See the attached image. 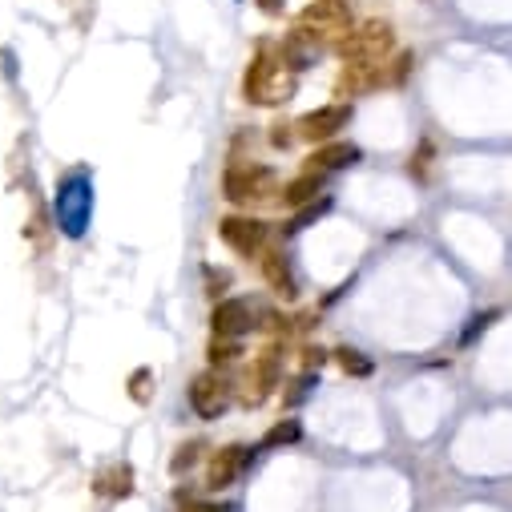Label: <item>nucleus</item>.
Segmentation results:
<instances>
[{
    "label": "nucleus",
    "mask_w": 512,
    "mask_h": 512,
    "mask_svg": "<svg viewBox=\"0 0 512 512\" xmlns=\"http://www.w3.org/2000/svg\"><path fill=\"white\" fill-rule=\"evenodd\" d=\"M242 93L250 105H275V101H287L295 93V77L287 73L283 57L275 53V45H259V53L250 57L246 65V77H242Z\"/></svg>",
    "instance_id": "f257e3e1"
},
{
    "label": "nucleus",
    "mask_w": 512,
    "mask_h": 512,
    "mask_svg": "<svg viewBox=\"0 0 512 512\" xmlns=\"http://www.w3.org/2000/svg\"><path fill=\"white\" fill-rule=\"evenodd\" d=\"M335 49L347 65H388V53L396 49V33L383 21H367V25L351 29Z\"/></svg>",
    "instance_id": "f03ea898"
},
{
    "label": "nucleus",
    "mask_w": 512,
    "mask_h": 512,
    "mask_svg": "<svg viewBox=\"0 0 512 512\" xmlns=\"http://www.w3.org/2000/svg\"><path fill=\"white\" fill-rule=\"evenodd\" d=\"M299 29H303L319 49L339 45V41L351 33V9L343 5V0H315V5L303 9Z\"/></svg>",
    "instance_id": "7ed1b4c3"
},
{
    "label": "nucleus",
    "mask_w": 512,
    "mask_h": 512,
    "mask_svg": "<svg viewBox=\"0 0 512 512\" xmlns=\"http://www.w3.org/2000/svg\"><path fill=\"white\" fill-rule=\"evenodd\" d=\"M89 210H93V194H89V182L85 174H73L57 186V226L69 234V238H81L85 226H89Z\"/></svg>",
    "instance_id": "20e7f679"
},
{
    "label": "nucleus",
    "mask_w": 512,
    "mask_h": 512,
    "mask_svg": "<svg viewBox=\"0 0 512 512\" xmlns=\"http://www.w3.org/2000/svg\"><path fill=\"white\" fill-rule=\"evenodd\" d=\"M271 190H275V174L267 166H230L222 174V194L234 206L263 202V198H271Z\"/></svg>",
    "instance_id": "39448f33"
},
{
    "label": "nucleus",
    "mask_w": 512,
    "mask_h": 512,
    "mask_svg": "<svg viewBox=\"0 0 512 512\" xmlns=\"http://www.w3.org/2000/svg\"><path fill=\"white\" fill-rule=\"evenodd\" d=\"M218 238H222L234 254H242V259H254V254H263V250H267L271 230H267V222H259V218L230 214V218L218 222Z\"/></svg>",
    "instance_id": "423d86ee"
},
{
    "label": "nucleus",
    "mask_w": 512,
    "mask_h": 512,
    "mask_svg": "<svg viewBox=\"0 0 512 512\" xmlns=\"http://www.w3.org/2000/svg\"><path fill=\"white\" fill-rule=\"evenodd\" d=\"M230 404V383L214 371H202L190 379V408L198 420H218Z\"/></svg>",
    "instance_id": "0eeeda50"
},
{
    "label": "nucleus",
    "mask_w": 512,
    "mask_h": 512,
    "mask_svg": "<svg viewBox=\"0 0 512 512\" xmlns=\"http://www.w3.org/2000/svg\"><path fill=\"white\" fill-rule=\"evenodd\" d=\"M259 307H254L250 299H222L218 307H214V315H210V327H214V335H222V339H242L246 331H254L259 323Z\"/></svg>",
    "instance_id": "6e6552de"
},
{
    "label": "nucleus",
    "mask_w": 512,
    "mask_h": 512,
    "mask_svg": "<svg viewBox=\"0 0 512 512\" xmlns=\"http://www.w3.org/2000/svg\"><path fill=\"white\" fill-rule=\"evenodd\" d=\"M347 121H351V105H347V101H343V105H323V109H311V113L299 117L295 134L307 138V142H331Z\"/></svg>",
    "instance_id": "1a4fd4ad"
},
{
    "label": "nucleus",
    "mask_w": 512,
    "mask_h": 512,
    "mask_svg": "<svg viewBox=\"0 0 512 512\" xmlns=\"http://www.w3.org/2000/svg\"><path fill=\"white\" fill-rule=\"evenodd\" d=\"M259 263H263V279H267V287H271L279 299H295V295H299V283H295V275H291V267H287V254L267 250Z\"/></svg>",
    "instance_id": "9d476101"
},
{
    "label": "nucleus",
    "mask_w": 512,
    "mask_h": 512,
    "mask_svg": "<svg viewBox=\"0 0 512 512\" xmlns=\"http://www.w3.org/2000/svg\"><path fill=\"white\" fill-rule=\"evenodd\" d=\"M279 371H283V355H279V347L263 351V355H259V363H254V371H250V383H254L250 404H259V400H267V396H271V388L279 383Z\"/></svg>",
    "instance_id": "9b49d317"
},
{
    "label": "nucleus",
    "mask_w": 512,
    "mask_h": 512,
    "mask_svg": "<svg viewBox=\"0 0 512 512\" xmlns=\"http://www.w3.org/2000/svg\"><path fill=\"white\" fill-rule=\"evenodd\" d=\"M242 464H246V448H222V452H214V460L206 468V488L234 484V476L242 472Z\"/></svg>",
    "instance_id": "f8f14e48"
},
{
    "label": "nucleus",
    "mask_w": 512,
    "mask_h": 512,
    "mask_svg": "<svg viewBox=\"0 0 512 512\" xmlns=\"http://www.w3.org/2000/svg\"><path fill=\"white\" fill-rule=\"evenodd\" d=\"M363 154H359V146H351V142H323L307 162L315 166V170H347V166H355Z\"/></svg>",
    "instance_id": "ddd939ff"
},
{
    "label": "nucleus",
    "mask_w": 512,
    "mask_h": 512,
    "mask_svg": "<svg viewBox=\"0 0 512 512\" xmlns=\"http://www.w3.org/2000/svg\"><path fill=\"white\" fill-rule=\"evenodd\" d=\"M319 190H323V174H299V178H291L287 186H283V194H279V202L283 206H291V210H303V206H311L315 198H319Z\"/></svg>",
    "instance_id": "4468645a"
},
{
    "label": "nucleus",
    "mask_w": 512,
    "mask_h": 512,
    "mask_svg": "<svg viewBox=\"0 0 512 512\" xmlns=\"http://www.w3.org/2000/svg\"><path fill=\"white\" fill-rule=\"evenodd\" d=\"M101 496H113V500H125L134 492V472L125 468V464H113V468H105L101 476H97V484H93Z\"/></svg>",
    "instance_id": "2eb2a0df"
},
{
    "label": "nucleus",
    "mask_w": 512,
    "mask_h": 512,
    "mask_svg": "<svg viewBox=\"0 0 512 512\" xmlns=\"http://www.w3.org/2000/svg\"><path fill=\"white\" fill-rule=\"evenodd\" d=\"M303 436V428H299V420H279L267 436H263V448H279V444H295Z\"/></svg>",
    "instance_id": "dca6fc26"
},
{
    "label": "nucleus",
    "mask_w": 512,
    "mask_h": 512,
    "mask_svg": "<svg viewBox=\"0 0 512 512\" xmlns=\"http://www.w3.org/2000/svg\"><path fill=\"white\" fill-rule=\"evenodd\" d=\"M335 359H339V367H343L347 375H371V359H367L363 351H355V347H339Z\"/></svg>",
    "instance_id": "f3484780"
},
{
    "label": "nucleus",
    "mask_w": 512,
    "mask_h": 512,
    "mask_svg": "<svg viewBox=\"0 0 512 512\" xmlns=\"http://www.w3.org/2000/svg\"><path fill=\"white\" fill-rule=\"evenodd\" d=\"M242 355V347H238V339H214L210 343V363H230V359H238Z\"/></svg>",
    "instance_id": "a211bd4d"
},
{
    "label": "nucleus",
    "mask_w": 512,
    "mask_h": 512,
    "mask_svg": "<svg viewBox=\"0 0 512 512\" xmlns=\"http://www.w3.org/2000/svg\"><path fill=\"white\" fill-rule=\"evenodd\" d=\"M327 206H331V202H327V198H315V202H311V206H303V214H299V218H295V222H291V226H287V230H303V226H307V222H315V218H319V214H323V210H327Z\"/></svg>",
    "instance_id": "6ab92c4d"
},
{
    "label": "nucleus",
    "mask_w": 512,
    "mask_h": 512,
    "mask_svg": "<svg viewBox=\"0 0 512 512\" xmlns=\"http://www.w3.org/2000/svg\"><path fill=\"white\" fill-rule=\"evenodd\" d=\"M130 396L138 400V404H146L150 400V371L142 367V371H134V379H130Z\"/></svg>",
    "instance_id": "aec40b11"
},
{
    "label": "nucleus",
    "mask_w": 512,
    "mask_h": 512,
    "mask_svg": "<svg viewBox=\"0 0 512 512\" xmlns=\"http://www.w3.org/2000/svg\"><path fill=\"white\" fill-rule=\"evenodd\" d=\"M194 460H198V444H182V448H178V456L170 460V468L182 476L186 468H194Z\"/></svg>",
    "instance_id": "412c9836"
},
{
    "label": "nucleus",
    "mask_w": 512,
    "mask_h": 512,
    "mask_svg": "<svg viewBox=\"0 0 512 512\" xmlns=\"http://www.w3.org/2000/svg\"><path fill=\"white\" fill-rule=\"evenodd\" d=\"M492 319H496V311H484V315H476V319H472V327L464 331V343H472L476 335H484V331L492 327Z\"/></svg>",
    "instance_id": "4be33fe9"
},
{
    "label": "nucleus",
    "mask_w": 512,
    "mask_h": 512,
    "mask_svg": "<svg viewBox=\"0 0 512 512\" xmlns=\"http://www.w3.org/2000/svg\"><path fill=\"white\" fill-rule=\"evenodd\" d=\"M295 125H287V121H279L275 125V134H271V142H275V150H291V142H295Z\"/></svg>",
    "instance_id": "5701e85b"
},
{
    "label": "nucleus",
    "mask_w": 512,
    "mask_h": 512,
    "mask_svg": "<svg viewBox=\"0 0 512 512\" xmlns=\"http://www.w3.org/2000/svg\"><path fill=\"white\" fill-rule=\"evenodd\" d=\"M428 158H432V146L424 142V146H420V154H412V174H420V178H424V170H428Z\"/></svg>",
    "instance_id": "b1692460"
},
{
    "label": "nucleus",
    "mask_w": 512,
    "mask_h": 512,
    "mask_svg": "<svg viewBox=\"0 0 512 512\" xmlns=\"http://www.w3.org/2000/svg\"><path fill=\"white\" fill-rule=\"evenodd\" d=\"M254 5H259L267 17H279V13L287 9V0H254Z\"/></svg>",
    "instance_id": "393cba45"
},
{
    "label": "nucleus",
    "mask_w": 512,
    "mask_h": 512,
    "mask_svg": "<svg viewBox=\"0 0 512 512\" xmlns=\"http://www.w3.org/2000/svg\"><path fill=\"white\" fill-rule=\"evenodd\" d=\"M206 279H210V295H222V291L230 287V275H218V271H210Z\"/></svg>",
    "instance_id": "a878e982"
},
{
    "label": "nucleus",
    "mask_w": 512,
    "mask_h": 512,
    "mask_svg": "<svg viewBox=\"0 0 512 512\" xmlns=\"http://www.w3.org/2000/svg\"><path fill=\"white\" fill-rule=\"evenodd\" d=\"M307 388H311V375H303V379H299V383H295V392H291V396H287V404H299V400H303V396H307Z\"/></svg>",
    "instance_id": "bb28decb"
},
{
    "label": "nucleus",
    "mask_w": 512,
    "mask_h": 512,
    "mask_svg": "<svg viewBox=\"0 0 512 512\" xmlns=\"http://www.w3.org/2000/svg\"><path fill=\"white\" fill-rule=\"evenodd\" d=\"M263 319H267V323H263L267 331H287V323H283V315H275V311H267Z\"/></svg>",
    "instance_id": "cd10ccee"
},
{
    "label": "nucleus",
    "mask_w": 512,
    "mask_h": 512,
    "mask_svg": "<svg viewBox=\"0 0 512 512\" xmlns=\"http://www.w3.org/2000/svg\"><path fill=\"white\" fill-rule=\"evenodd\" d=\"M303 355H307V359H303V363H307V367H315V363H319V367H323V359H327V355H323V351H315V347H307V351H303Z\"/></svg>",
    "instance_id": "c85d7f7f"
},
{
    "label": "nucleus",
    "mask_w": 512,
    "mask_h": 512,
    "mask_svg": "<svg viewBox=\"0 0 512 512\" xmlns=\"http://www.w3.org/2000/svg\"><path fill=\"white\" fill-rule=\"evenodd\" d=\"M186 512H230L226 504H190Z\"/></svg>",
    "instance_id": "c756f323"
}]
</instances>
